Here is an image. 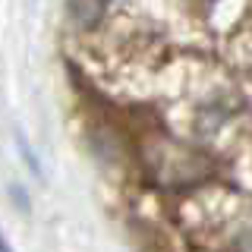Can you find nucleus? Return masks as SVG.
I'll return each mask as SVG.
<instances>
[{
    "mask_svg": "<svg viewBox=\"0 0 252 252\" xmlns=\"http://www.w3.org/2000/svg\"><path fill=\"white\" fill-rule=\"evenodd\" d=\"M104 13V0H69V16L82 29H92Z\"/></svg>",
    "mask_w": 252,
    "mask_h": 252,
    "instance_id": "1",
    "label": "nucleus"
}]
</instances>
